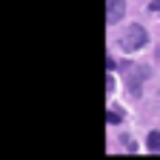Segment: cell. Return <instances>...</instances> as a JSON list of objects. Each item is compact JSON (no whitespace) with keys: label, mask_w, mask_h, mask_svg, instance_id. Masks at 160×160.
I'll return each mask as SVG.
<instances>
[{"label":"cell","mask_w":160,"mask_h":160,"mask_svg":"<svg viewBox=\"0 0 160 160\" xmlns=\"http://www.w3.org/2000/svg\"><path fill=\"white\" fill-rule=\"evenodd\" d=\"M146 43H149V34H146L143 26H137V23L126 26L123 34H120V49H123V52H137V49H143Z\"/></svg>","instance_id":"6da1fadb"},{"label":"cell","mask_w":160,"mask_h":160,"mask_svg":"<svg viewBox=\"0 0 160 160\" xmlns=\"http://www.w3.org/2000/svg\"><path fill=\"white\" fill-rule=\"evenodd\" d=\"M123 14H126V0H106V23L109 26H114Z\"/></svg>","instance_id":"7a4b0ae2"},{"label":"cell","mask_w":160,"mask_h":160,"mask_svg":"<svg viewBox=\"0 0 160 160\" xmlns=\"http://www.w3.org/2000/svg\"><path fill=\"white\" fill-rule=\"evenodd\" d=\"M146 146H149V152L160 154V132H149V137H146Z\"/></svg>","instance_id":"3957f363"},{"label":"cell","mask_w":160,"mask_h":160,"mask_svg":"<svg viewBox=\"0 0 160 160\" xmlns=\"http://www.w3.org/2000/svg\"><path fill=\"white\" fill-rule=\"evenodd\" d=\"M106 120L114 126V123H120V120H123V112H120V109H109V112H106Z\"/></svg>","instance_id":"277c9868"},{"label":"cell","mask_w":160,"mask_h":160,"mask_svg":"<svg viewBox=\"0 0 160 160\" xmlns=\"http://www.w3.org/2000/svg\"><path fill=\"white\" fill-rule=\"evenodd\" d=\"M149 12L152 14H160V0H152V3H149Z\"/></svg>","instance_id":"5b68a950"},{"label":"cell","mask_w":160,"mask_h":160,"mask_svg":"<svg viewBox=\"0 0 160 160\" xmlns=\"http://www.w3.org/2000/svg\"><path fill=\"white\" fill-rule=\"evenodd\" d=\"M106 80H109V83H106V92H109V94H112V92H114V77H112V74H109V77H106Z\"/></svg>","instance_id":"8992f818"},{"label":"cell","mask_w":160,"mask_h":160,"mask_svg":"<svg viewBox=\"0 0 160 160\" xmlns=\"http://www.w3.org/2000/svg\"><path fill=\"white\" fill-rule=\"evenodd\" d=\"M157 57H160V52H157Z\"/></svg>","instance_id":"52a82bcc"}]
</instances>
